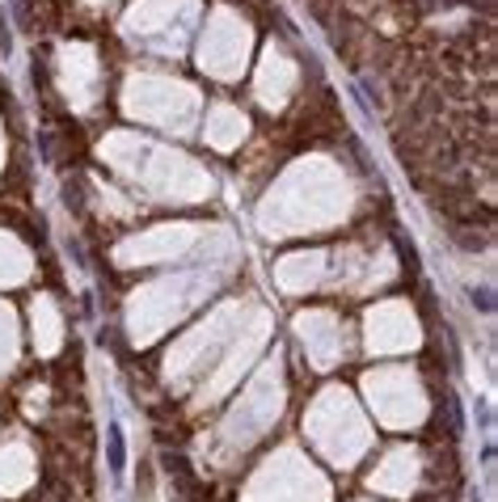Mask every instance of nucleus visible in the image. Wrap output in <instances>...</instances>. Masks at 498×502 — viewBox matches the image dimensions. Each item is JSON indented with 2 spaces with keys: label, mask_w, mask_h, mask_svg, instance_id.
Wrapping results in <instances>:
<instances>
[]
</instances>
